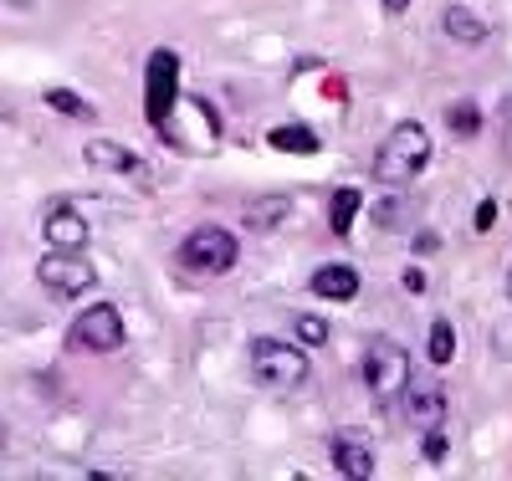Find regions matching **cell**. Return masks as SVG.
<instances>
[{"instance_id": "1", "label": "cell", "mask_w": 512, "mask_h": 481, "mask_svg": "<svg viewBox=\"0 0 512 481\" xmlns=\"http://www.w3.org/2000/svg\"><path fill=\"white\" fill-rule=\"evenodd\" d=\"M431 164V134H425V123L405 118L390 128V139L379 144V159H374V174L384 185L405 190L410 180H420V169Z\"/></svg>"}, {"instance_id": "2", "label": "cell", "mask_w": 512, "mask_h": 481, "mask_svg": "<svg viewBox=\"0 0 512 481\" xmlns=\"http://www.w3.org/2000/svg\"><path fill=\"white\" fill-rule=\"evenodd\" d=\"M364 384H369L374 405H395L410 389V354L395 338H374L364 348Z\"/></svg>"}, {"instance_id": "3", "label": "cell", "mask_w": 512, "mask_h": 481, "mask_svg": "<svg viewBox=\"0 0 512 481\" xmlns=\"http://www.w3.org/2000/svg\"><path fill=\"white\" fill-rule=\"evenodd\" d=\"M180 103H185L180 98V57L169 52V47H159L149 57V67H144V118H149L154 134H159L169 118H175Z\"/></svg>"}, {"instance_id": "4", "label": "cell", "mask_w": 512, "mask_h": 481, "mask_svg": "<svg viewBox=\"0 0 512 481\" xmlns=\"http://www.w3.org/2000/svg\"><path fill=\"white\" fill-rule=\"evenodd\" d=\"M236 256H241V251H236V236L221 231V226H200V231H190V236L180 241V267L195 272V277H221V272H231Z\"/></svg>"}, {"instance_id": "5", "label": "cell", "mask_w": 512, "mask_h": 481, "mask_svg": "<svg viewBox=\"0 0 512 481\" xmlns=\"http://www.w3.org/2000/svg\"><path fill=\"white\" fill-rule=\"evenodd\" d=\"M67 348L72 354H118L123 348V313L113 308V302H93L88 313L72 318Z\"/></svg>"}, {"instance_id": "6", "label": "cell", "mask_w": 512, "mask_h": 481, "mask_svg": "<svg viewBox=\"0 0 512 481\" xmlns=\"http://www.w3.org/2000/svg\"><path fill=\"white\" fill-rule=\"evenodd\" d=\"M251 369L267 389H297L308 379V354L297 343H282V338H256L251 343Z\"/></svg>"}, {"instance_id": "7", "label": "cell", "mask_w": 512, "mask_h": 481, "mask_svg": "<svg viewBox=\"0 0 512 481\" xmlns=\"http://www.w3.org/2000/svg\"><path fill=\"white\" fill-rule=\"evenodd\" d=\"M36 282L47 287L52 297H82V292L98 287V272H93V261L82 256V251H57V246H47V256L36 261Z\"/></svg>"}, {"instance_id": "8", "label": "cell", "mask_w": 512, "mask_h": 481, "mask_svg": "<svg viewBox=\"0 0 512 481\" xmlns=\"http://www.w3.org/2000/svg\"><path fill=\"white\" fill-rule=\"evenodd\" d=\"M41 236H47V246H57V251H82L88 246V221H82L77 205L57 200V205H47V215H41Z\"/></svg>"}, {"instance_id": "9", "label": "cell", "mask_w": 512, "mask_h": 481, "mask_svg": "<svg viewBox=\"0 0 512 481\" xmlns=\"http://www.w3.org/2000/svg\"><path fill=\"white\" fill-rule=\"evenodd\" d=\"M405 400H410V420H415L420 430H431V425L446 420V389H441V379H420V384L410 379Z\"/></svg>"}, {"instance_id": "10", "label": "cell", "mask_w": 512, "mask_h": 481, "mask_svg": "<svg viewBox=\"0 0 512 481\" xmlns=\"http://www.w3.org/2000/svg\"><path fill=\"white\" fill-rule=\"evenodd\" d=\"M82 159H88L93 169H113V174H139V180H144V159L139 154H128L123 144H113V139H88V144H82Z\"/></svg>"}, {"instance_id": "11", "label": "cell", "mask_w": 512, "mask_h": 481, "mask_svg": "<svg viewBox=\"0 0 512 481\" xmlns=\"http://www.w3.org/2000/svg\"><path fill=\"white\" fill-rule=\"evenodd\" d=\"M313 297H328V302H354L359 297V272L344 267V261H328V267L313 272Z\"/></svg>"}, {"instance_id": "12", "label": "cell", "mask_w": 512, "mask_h": 481, "mask_svg": "<svg viewBox=\"0 0 512 481\" xmlns=\"http://www.w3.org/2000/svg\"><path fill=\"white\" fill-rule=\"evenodd\" d=\"M267 144H272L277 154H318V149H323V139L313 134L308 123H277L272 134H267Z\"/></svg>"}, {"instance_id": "13", "label": "cell", "mask_w": 512, "mask_h": 481, "mask_svg": "<svg viewBox=\"0 0 512 481\" xmlns=\"http://www.w3.org/2000/svg\"><path fill=\"white\" fill-rule=\"evenodd\" d=\"M333 466H338V476H349V481H369L374 476V456L359 441H333Z\"/></svg>"}, {"instance_id": "14", "label": "cell", "mask_w": 512, "mask_h": 481, "mask_svg": "<svg viewBox=\"0 0 512 481\" xmlns=\"http://www.w3.org/2000/svg\"><path fill=\"white\" fill-rule=\"evenodd\" d=\"M441 26H446V36H451V41H466V47H477V41H487V21H482L477 11H461V6H451Z\"/></svg>"}, {"instance_id": "15", "label": "cell", "mask_w": 512, "mask_h": 481, "mask_svg": "<svg viewBox=\"0 0 512 481\" xmlns=\"http://www.w3.org/2000/svg\"><path fill=\"white\" fill-rule=\"evenodd\" d=\"M425 359H431L436 369H446V364L456 359V328H451L446 318L431 323V338H425Z\"/></svg>"}, {"instance_id": "16", "label": "cell", "mask_w": 512, "mask_h": 481, "mask_svg": "<svg viewBox=\"0 0 512 481\" xmlns=\"http://www.w3.org/2000/svg\"><path fill=\"white\" fill-rule=\"evenodd\" d=\"M359 205H364L359 190H338V195H333V205H328V226H333V236H349V231H354Z\"/></svg>"}, {"instance_id": "17", "label": "cell", "mask_w": 512, "mask_h": 481, "mask_svg": "<svg viewBox=\"0 0 512 481\" xmlns=\"http://www.w3.org/2000/svg\"><path fill=\"white\" fill-rule=\"evenodd\" d=\"M446 128H451V134L456 139H477L482 134V113H477V103H456V108H446Z\"/></svg>"}, {"instance_id": "18", "label": "cell", "mask_w": 512, "mask_h": 481, "mask_svg": "<svg viewBox=\"0 0 512 481\" xmlns=\"http://www.w3.org/2000/svg\"><path fill=\"white\" fill-rule=\"evenodd\" d=\"M47 108H57V113H67V118H93V108L82 103L72 87H47Z\"/></svg>"}, {"instance_id": "19", "label": "cell", "mask_w": 512, "mask_h": 481, "mask_svg": "<svg viewBox=\"0 0 512 481\" xmlns=\"http://www.w3.org/2000/svg\"><path fill=\"white\" fill-rule=\"evenodd\" d=\"M297 338H303V343H328V323L318 318V313H297Z\"/></svg>"}, {"instance_id": "20", "label": "cell", "mask_w": 512, "mask_h": 481, "mask_svg": "<svg viewBox=\"0 0 512 481\" xmlns=\"http://www.w3.org/2000/svg\"><path fill=\"white\" fill-rule=\"evenodd\" d=\"M425 461H446V430L441 425H431V430H425Z\"/></svg>"}, {"instance_id": "21", "label": "cell", "mask_w": 512, "mask_h": 481, "mask_svg": "<svg viewBox=\"0 0 512 481\" xmlns=\"http://www.w3.org/2000/svg\"><path fill=\"white\" fill-rule=\"evenodd\" d=\"M400 215H405V205H400V200H384V205H374V221H379L384 231H395V226H400Z\"/></svg>"}, {"instance_id": "22", "label": "cell", "mask_w": 512, "mask_h": 481, "mask_svg": "<svg viewBox=\"0 0 512 481\" xmlns=\"http://www.w3.org/2000/svg\"><path fill=\"white\" fill-rule=\"evenodd\" d=\"M497 226V200H482L477 205V231H492Z\"/></svg>"}, {"instance_id": "23", "label": "cell", "mask_w": 512, "mask_h": 481, "mask_svg": "<svg viewBox=\"0 0 512 481\" xmlns=\"http://www.w3.org/2000/svg\"><path fill=\"white\" fill-rule=\"evenodd\" d=\"M436 246H441V236H436V231H425V236H415V251H425V256H431Z\"/></svg>"}, {"instance_id": "24", "label": "cell", "mask_w": 512, "mask_h": 481, "mask_svg": "<svg viewBox=\"0 0 512 481\" xmlns=\"http://www.w3.org/2000/svg\"><path fill=\"white\" fill-rule=\"evenodd\" d=\"M405 292H425V272H420V267L405 272Z\"/></svg>"}, {"instance_id": "25", "label": "cell", "mask_w": 512, "mask_h": 481, "mask_svg": "<svg viewBox=\"0 0 512 481\" xmlns=\"http://www.w3.org/2000/svg\"><path fill=\"white\" fill-rule=\"evenodd\" d=\"M379 6L390 11V16H405V11H410V0H379Z\"/></svg>"}, {"instance_id": "26", "label": "cell", "mask_w": 512, "mask_h": 481, "mask_svg": "<svg viewBox=\"0 0 512 481\" xmlns=\"http://www.w3.org/2000/svg\"><path fill=\"white\" fill-rule=\"evenodd\" d=\"M507 302H512V267H507Z\"/></svg>"}]
</instances>
